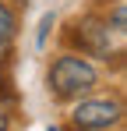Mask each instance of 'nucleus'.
Segmentation results:
<instances>
[{
  "label": "nucleus",
  "mask_w": 127,
  "mask_h": 131,
  "mask_svg": "<svg viewBox=\"0 0 127 131\" xmlns=\"http://www.w3.org/2000/svg\"><path fill=\"white\" fill-rule=\"evenodd\" d=\"M0 131H11V117H7L4 106H0Z\"/></svg>",
  "instance_id": "obj_6"
},
{
  "label": "nucleus",
  "mask_w": 127,
  "mask_h": 131,
  "mask_svg": "<svg viewBox=\"0 0 127 131\" xmlns=\"http://www.w3.org/2000/svg\"><path fill=\"white\" fill-rule=\"evenodd\" d=\"M49 131H64V128H60V124H57V128H53V124H49Z\"/></svg>",
  "instance_id": "obj_8"
},
{
  "label": "nucleus",
  "mask_w": 127,
  "mask_h": 131,
  "mask_svg": "<svg viewBox=\"0 0 127 131\" xmlns=\"http://www.w3.org/2000/svg\"><path fill=\"white\" fill-rule=\"evenodd\" d=\"M49 25H53V14H46V18H42V25H39V39H35V43H46V36H49Z\"/></svg>",
  "instance_id": "obj_5"
},
{
  "label": "nucleus",
  "mask_w": 127,
  "mask_h": 131,
  "mask_svg": "<svg viewBox=\"0 0 127 131\" xmlns=\"http://www.w3.org/2000/svg\"><path fill=\"white\" fill-rule=\"evenodd\" d=\"M113 39H124V36H117L109 28V21L99 18V14H88V18L71 21V32H67V43H74L85 57H99V60H109V57L120 53L113 46Z\"/></svg>",
  "instance_id": "obj_2"
},
{
  "label": "nucleus",
  "mask_w": 127,
  "mask_h": 131,
  "mask_svg": "<svg viewBox=\"0 0 127 131\" xmlns=\"http://www.w3.org/2000/svg\"><path fill=\"white\" fill-rule=\"evenodd\" d=\"M7 85V78H4V60H0V89Z\"/></svg>",
  "instance_id": "obj_7"
},
{
  "label": "nucleus",
  "mask_w": 127,
  "mask_h": 131,
  "mask_svg": "<svg viewBox=\"0 0 127 131\" xmlns=\"http://www.w3.org/2000/svg\"><path fill=\"white\" fill-rule=\"evenodd\" d=\"M124 121V103L117 96H92L81 99L71 110V128L74 131H109Z\"/></svg>",
  "instance_id": "obj_3"
},
{
  "label": "nucleus",
  "mask_w": 127,
  "mask_h": 131,
  "mask_svg": "<svg viewBox=\"0 0 127 131\" xmlns=\"http://www.w3.org/2000/svg\"><path fill=\"white\" fill-rule=\"evenodd\" d=\"M46 82H49L53 99L71 103V99H78V96H85V92H92L99 85V67L92 64L85 53H60L49 64Z\"/></svg>",
  "instance_id": "obj_1"
},
{
  "label": "nucleus",
  "mask_w": 127,
  "mask_h": 131,
  "mask_svg": "<svg viewBox=\"0 0 127 131\" xmlns=\"http://www.w3.org/2000/svg\"><path fill=\"white\" fill-rule=\"evenodd\" d=\"M14 36H18V14L7 0H0V60H7V53L14 46Z\"/></svg>",
  "instance_id": "obj_4"
}]
</instances>
